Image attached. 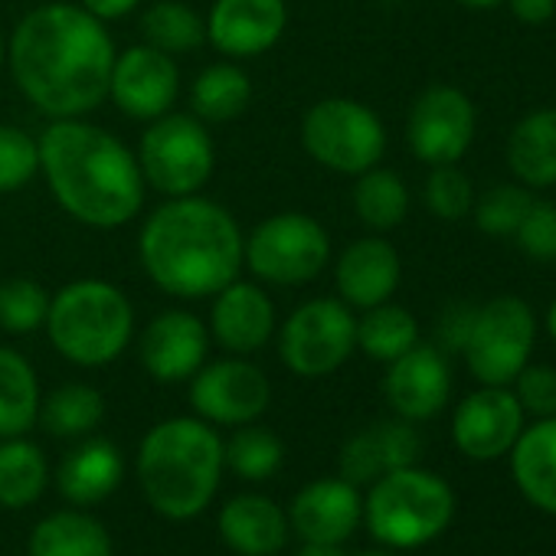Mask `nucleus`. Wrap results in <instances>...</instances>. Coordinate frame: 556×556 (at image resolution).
Wrapping results in <instances>:
<instances>
[{
  "mask_svg": "<svg viewBox=\"0 0 556 556\" xmlns=\"http://www.w3.org/2000/svg\"><path fill=\"white\" fill-rule=\"evenodd\" d=\"M141 4V0H83V11H89L96 21H122V17H128L135 8Z\"/></svg>",
  "mask_w": 556,
  "mask_h": 556,
  "instance_id": "44",
  "label": "nucleus"
},
{
  "mask_svg": "<svg viewBox=\"0 0 556 556\" xmlns=\"http://www.w3.org/2000/svg\"><path fill=\"white\" fill-rule=\"evenodd\" d=\"M406 138H409L413 154L422 164L429 167L455 164L471 148V138H475L471 99L455 86L426 89L409 112Z\"/></svg>",
  "mask_w": 556,
  "mask_h": 556,
  "instance_id": "12",
  "label": "nucleus"
},
{
  "mask_svg": "<svg viewBox=\"0 0 556 556\" xmlns=\"http://www.w3.org/2000/svg\"><path fill=\"white\" fill-rule=\"evenodd\" d=\"M514 239L520 249L536 258V262H553L556 258V203L549 200H530Z\"/></svg>",
  "mask_w": 556,
  "mask_h": 556,
  "instance_id": "40",
  "label": "nucleus"
},
{
  "mask_svg": "<svg viewBox=\"0 0 556 556\" xmlns=\"http://www.w3.org/2000/svg\"><path fill=\"white\" fill-rule=\"evenodd\" d=\"M210 331L216 344L229 354H255L275 334V305L271 299L252 282H232L213 295Z\"/></svg>",
  "mask_w": 556,
  "mask_h": 556,
  "instance_id": "20",
  "label": "nucleus"
},
{
  "mask_svg": "<svg viewBox=\"0 0 556 556\" xmlns=\"http://www.w3.org/2000/svg\"><path fill=\"white\" fill-rule=\"evenodd\" d=\"M357 351V318L341 299H312L278 331V357L299 377H328Z\"/></svg>",
  "mask_w": 556,
  "mask_h": 556,
  "instance_id": "10",
  "label": "nucleus"
},
{
  "mask_svg": "<svg viewBox=\"0 0 556 556\" xmlns=\"http://www.w3.org/2000/svg\"><path fill=\"white\" fill-rule=\"evenodd\" d=\"M419 435L409 422H380L357 432L341 452V471L351 484L377 481L387 471L406 468L419 458Z\"/></svg>",
  "mask_w": 556,
  "mask_h": 556,
  "instance_id": "22",
  "label": "nucleus"
},
{
  "mask_svg": "<svg viewBox=\"0 0 556 556\" xmlns=\"http://www.w3.org/2000/svg\"><path fill=\"white\" fill-rule=\"evenodd\" d=\"M546 331H549V338L556 341V302H553L549 312H546Z\"/></svg>",
  "mask_w": 556,
  "mask_h": 556,
  "instance_id": "47",
  "label": "nucleus"
},
{
  "mask_svg": "<svg viewBox=\"0 0 556 556\" xmlns=\"http://www.w3.org/2000/svg\"><path fill=\"white\" fill-rule=\"evenodd\" d=\"M141 34L148 47L167 56H177V53H190L203 47L206 24L197 17V11L180 4V0H157L141 17Z\"/></svg>",
  "mask_w": 556,
  "mask_h": 556,
  "instance_id": "34",
  "label": "nucleus"
},
{
  "mask_svg": "<svg viewBox=\"0 0 556 556\" xmlns=\"http://www.w3.org/2000/svg\"><path fill=\"white\" fill-rule=\"evenodd\" d=\"M252 102V83L236 63H213L206 66L190 89V105L200 122H232Z\"/></svg>",
  "mask_w": 556,
  "mask_h": 556,
  "instance_id": "29",
  "label": "nucleus"
},
{
  "mask_svg": "<svg viewBox=\"0 0 556 556\" xmlns=\"http://www.w3.org/2000/svg\"><path fill=\"white\" fill-rule=\"evenodd\" d=\"M180 96V70L174 56L141 43L115 56L109 99L135 122H154L174 109Z\"/></svg>",
  "mask_w": 556,
  "mask_h": 556,
  "instance_id": "14",
  "label": "nucleus"
},
{
  "mask_svg": "<svg viewBox=\"0 0 556 556\" xmlns=\"http://www.w3.org/2000/svg\"><path fill=\"white\" fill-rule=\"evenodd\" d=\"M504 4L520 24H530V27L546 24L556 14V0H504Z\"/></svg>",
  "mask_w": 556,
  "mask_h": 556,
  "instance_id": "43",
  "label": "nucleus"
},
{
  "mask_svg": "<svg viewBox=\"0 0 556 556\" xmlns=\"http://www.w3.org/2000/svg\"><path fill=\"white\" fill-rule=\"evenodd\" d=\"M302 144L321 167L334 174H364L387 151V128L374 109L357 99H321L302 122Z\"/></svg>",
  "mask_w": 556,
  "mask_h": 556,
  "instance_id": "9",
  "label": "nucleus"
},
{
  "mask_svg": "<svg viewBox=\"0 0 556 556\" xmlns=\"http://www.w3.org/2000/svg\"><path fill=\"white\" fill-rule=\"evenodd\" d=\"M242 242L245 236L226 206L190 193L170 197L144 219L138 255L161 292L200 302L239 278Z\"/></svg>",
  "mask_w": 556,
  "mask_h": 556,
  "instance_id": "2",
  "label": "nucleus"
},
{
  "mask_svg": "<svg viewBox=\"0 0 556 556\" xmlns=\"http://www.w3.org/2000/svg\"><path fill=\"white\" fill-rule=\"evenodd\" d=\"M141 364L161 383L190 380L210 351V328L190 312H164L141 334Z\"/></svg>",
  "mask_w": 556,
  "mask_h": 556,
  "instance_id": "17",
  "label": "nucleus"
},
{
  "mask_svg": "<svg viewBox=\"0 0 556 556\" xmlns=\"http://www.w3.org/2000/svg\"><path fill=\"white\" fill-rule=\"evenodd\" d=\"M216 151L206 125L197 115L167 112L141 135L138 167L148 187L164 197H190L213 177Z\"/></svg>",
  "mask_w": 556,
  "mask_h": 556,
  "instance_id": "8",
  "label": "nucleus"
},
{
  "mask_svg": "<svg viewBox=\"0 0 556 556\" xmlns=\"http://www.w3.org/2000/svg\"><path fill=\"white\" fill-rule=\"evenodd\" d=\"M400 278H403L400 252L380 236L351 242L338 255V265H334V282H338L341 302L364 308V312L390 302L393 292L400 289Z\"/></svg>",
  "mask_w": 556,
  "mask_h": 556,
  "instance_id": "19",
  "label": "nucleus"
},
{
  "mask_svg": "<svg viewBox=\"0 0 556 556\" xmlns=\"http://www.w3.org/2000/svg\"><path fill=\"white\" fill-rule=\"evenodd\" d=\"M286 0H216L206 17V40L232 60H252L286 34Z\"/></svg>",
  "mask_w": 556,
  "mask_h": 556,
  "instance_id": "16",
  "label": "nucleus"
},
{
  "mask_svg": "<svg viewBox=\"0 0 556 556\" xmlns=\"http://www.w3.org/2000/svg\"><path fill=\"white\" fill-rule=\"evenodd\" d=\"M242 262L268 286H308L331 262V236L308 213H275L245 236Z\"/></svg>",
  "mask_w": 556,
  "mask_h": 556,
  "instance_id": "7",
  "label": "nucleus"
},
{
  "mask_svg": "<svg viewBox=\"0 0 556 556\" xmlns=\"http://www.w3.org/2000/svg\"><path fill=\"white\" fill-rule=\"evenodd\" d=\"M533 338H536V321L530 305L514 295H501L475 312L462 351L468 370L484 387H507L530 364Z\"/></svg>",
  "mask_w": 556,
  "mask_h": 556,
  "instance_id": "11",
  "label": "nucleus"
},
{
  "mask_svg": "<svg viewBox=\"0 0 556 556\" xmlns=\"http://www.w3.org/2000/svg\"><path fill=\"white\" fill-rule=\"evenodd\" d=\"M458 4H465V8H471V11H491V8L504 4V0H458Z\"/></svg>",
  "mask_w": 556,
  "mask_h": 556,
  "instance_id": "46",
  "label": "nucleus"
},
{
  "mask_svg": "<svg viewBox=\"0 0 556 556\" xmlns=\"http://www.w3.org/2000/svg\"><path fill=\"white\" fill-rule=\"evenodd\" d=\"M268 400H271L268 377L242 357L203 364L190 383V403L203 422H219V426L255 422L268 409Z\"/></svg>",
  "mask_w": 556,
  "mask_h": 556,
  "instance_id": "13",
  "label": "nucleus"
},
{
  "mask_svg": "<svg viewBox=\"0 0 556 556\" xmlns=\"http://www.w3.org/2000/svg\"><path fill=\"white\" fill-rule=\"evenodd\" d=\"M530 206V193L523 187L514 184H497L494 190H488L481 200H475L471 213L481 232L488 236H514L523 213Z\"/></svg>",
  "mask_w": 556,
  "mask_h": 556,
  "instance_id": "38",
  "label": "nucleus"
},
{
  "mask_svg": "<svg viewBox=\"0 0 556 556\" xmlns=\"http://www.w3.org/2000/svg\"><path fill=\"white\" fill-rule=\"evenodd\" d=\"M514 481L523 497L556 514V416H546L523 429L514 442Z\"/></svg>",
  "mask_w": 556,
  "mask_h": 556,
  "instance_id": "24",
  "label": "nucleus"
},
{
  "mask_svg": "<svg viewBox=\"0 0 556 556\" xmlns=\"http://www.w3.org/2000/svg\"><path fill=\"white\" fill-rule=\"evenodd\" d=\"M455 510L452 488L416 465L387 471L370 488V497L364 504L367 527L377 540L396 549H413L429 540H435Z\"/></svg>",
  "mask_w": 556,
  "mask_h": 556,
  "instance_id": "6",
  "label": "nucleus"
},
{
  "mask_svg": "<svg viewBox=\"0 0 556 556\" xmlns=\"http://www.w3.org/2000/svg\"><path fill=\"white\" fill-rule=\"evenodd\" d=\"M383 393L406 422L432 419L452 393V374L445 357L429 344L409 348L403 357L390 361Z\"/></svg>",
  "mask_w": 556,
  "mask_h": 556,
  "instance_id": "18",
  "label": "nucleus"
},
{
  "mask_svg": "<svg viewBox=\"0 0 556 556\" xmlns=\"http://www.w3.org/2000/svg\"><path fill=\"white\" fill-rule=\"evenodd\" d=\"M364 504L357 484L348 478H321L299 491L292 504V523L305 543H341L361 523Z\"/></svg>",
  "mask_w": 556,
  "mask_h": 556,
  "instance_id": "21",
  "label": "nucleus"
},
{
  "mask_svg": "<svg viewBox=\"0 0 556 556\" xmlns=\"http://www.w3.org/2000/svg\"><path fill=\"white\" fill-rule=\"evenodd\" d=\"M4 56H8V53H4V40H0V66H4Z\"/></svg>",
  "mask_w": 556,
  "mask_h": 556,
  "instance_id": "48",
  "label": "nucleus"
},
{
  "mask_svg": "<svg viewBox=\"0 0 556 556\" xmlns=\"http://www.w3.org/2000/svg\"><path fill=\"white\" fill-rule=\"evenodd\" d=\"M219 533L242 556H271L289 540V517L262 494H239L219 514Z\"/></svg>",
  "mask_w": 556,
  "mask_h": 556,
  "instance_id": "23",
  "label": "nucleus"
},
{
  "mask_svg": "<svg viewBox=\"0 0 556 556\" xmlns=\"http://www.w3.org/2000/svg\"><path fill=\"white\" fill-rule=\"evenodd\" d=\"M426 206L432 216L439 219H462L471 213L475 206V187L471 180L455 167V164H442V167H432L429 180H426Z\"/></svg>",
  "mask_w": 556,
  "mask_h": 556,
  "instance_id": "39",
  "label": "nucleus"
},
{
  "mask_svg": "<svg viewBox=\"0 0 556 556\" xmlns=\"http://www.w3.org/2000/svg\"><path fill=\"white\" fill-rule=\"evenodd\" d=\"M105 416V400L96 387L86 383H66L53 390L47 400H40V422L50 435L76 439L92 432Z\"/></svg>",
  "mask_w": 556,
  "mask_h": 556,
  "instance_id": "32",
  "label": "nucleus"
},
{
  "mask_svg": "<svg viewBox=\"0 0 556 556\" xmlns=\"http://www.w3.org/2000/svg\"><path fill=\"white\" fill-rule=\"evenodd\" d=\"M416 344H419V325L400 305L383 302L377 308H367V315L357 321V348L374 361L390 364Z\"/></svg>",
  "mask_w": 556,
  "mask_h": 556,
  "instance_id": "33",
  "label": "nucleus"
},
{
  "mask_svg": "<svg viewBox=\"0 0 556 556\" xmlns=\"http://www.w3.org/2000/svg\"><path fill=\"white\" fill-rule=\"evenodd\" d=\"M43 328L70 364L105 367L131 344L135 308L118 286L102 278H79L50 299Z\"/></svg>",
  "mask_w": 556,
  "mask_h": 556,
  "instance_id": "5",
  "label": "nucleus"
},
{
  "mask_svg": "<svg viewBox=\"0 0 556 556\" xmlns=\"http://www.w3.org/2000/svg\"><path fill=\"white\" fill-rule=\"evenodd\" d=\"M514 396L523 413H533L536 419L556 416V370L546 364H527L514 377Z\"/></svg>",
  "mask_w": 556,
  "mask_h": 556,
  "instance_id": "41",
  "label": "nucleus"
},
{
  "mask_svg": "<svg viewBox=\"0 0 556 556\" xmlns=\"http://www.w3.org/2000/svg\"><path fill=\"white\" fill-rule=\"evenodd\" d=\"M523 432V409L507 387H484L462 400L452 419V439L475 462L501 458Z\"/></svg>",
  "mask_w": 556,
  "mask_h": 556,
  "instance_id": "15",
  "label": "nucleus"
},
{
  "mask_svg": "<svg viewBox=\"0 0 556 556\" xmlns=\"http://www.w3.org/2000/svg\"><path fill=\"white\" fill-rule=\"evenodd\" d=\"M475 312H478V308H471V305H452V308L442 315L439 334H442L445 348H455V351L465 348L468 331H471V321H475Z\"/></svg>",
  "mask_w": 556,
  "mask_h": 556,
  "instance_id": "42",
  "label": "nucleus"
},
{
  "mask_svg": "<svg viewBox=\"0 0 556 556\" xmlns=\"http://www.w3.org/2000/svg\"><path fill=\"white\" fill-rule=\"evenodd\" d=\"M122 475H125L122 452L105 439H92L66 455L60 468V488L76 504H96L105 501L122 484Z\"/></svg>",
  "mask_w": 556,
  "mask_h": 556,
  "instance_id": "26",
  "label": "nucleus"
},
{
  "mask_svg": "<svg viewBox=\"0 0 556 556\" xmlns=\"http://www.w3.org/2000/svg\"><path fill=\"white\" fill-rule=\"evenodd\" d=\"M282 458H286V448L278 442V435L271 429L249 426V422L223 445V465L249 481L271 478L282 468Z\"/></svg>",
  "mask_w": 556,
  "mask_h": 556,
  "instance_id": "35",
  "label": "nucleus"
},
{
  "mask_svg": "<svg viewBox=\"0 0 556 556\" xmlns=\"http://www.w3.org/2000/svg\"><path fill=\"white\" fill-rule=\"evenodd\" d=\"M50 292L34 278H8L0 282V328L11 334H34L47 325Z\"/></svg>",
  "mask_w": 556,
  "mask_h": 556,
  "instance_id": "36",
  "label": "nucleus"
},
{
  "mask_svg": "<svg viewBox=\"0 0 556 556\" xmlns=\"http://www.w3.org/2000/svg\"><path fill=\"white\" fill-rule=\"evenodd\" d=\"M354 210L370 229H393L406 219L409 213V190L396 170L387 167H370L357 174L354 187Z\"/></svg>",
  "mask_w": 556,
  "mask_h": 556,
  "instance_id": "31",
  "label": "nucleus"
},
{
  "mask_svg": "<svg viewBox=\"0 0 556 556\" xmlns=\"http://www.w3.org/2000/svg\"><path fill=\"white\" fill-rule=\"evenodd\" d=\"M50 481L47 455L27 439H0V504L27 507Z\"/></svg>",
  "mask_w": 556,
  "mask_h": 556,
  "instance_id": "30",
  "label": "nucleus"
},
{
  "mask_svg": "<svg viewBox=\"0 0 556 556\" xmlns=\"http://www.w3.org/2000/svg\"><path fill=\"white\" fill-rule=\"evenodd\" d=\"M115 43L102 21L79 4L30 11L8 47L21 92L53 118H83L109 99Z\"/></svg>",
  "mask_w": 556,
  "mask_h": 556,
  "instance_id": "1",
  "label": "nucleus"
},
{
  "mask_svg": "<svg viewBox=\"0 0 556 556\" xmlns=\"http://www.w3.org/2000/svg\"><path fill=\"white\" fill-rule=\"evenodd\" d=\"M357 556H387V553H357Z\"/></svg>",
  "mask_w": 556,
  "mask_h": 556,
  "instance_id": "49",
  "label": "nucleus"
},
{
  "mask_svg": "<svg viewBox=\"0 0 556 556\" xmlns=\"http://www.w3.org/2000/svg\"><path fill=\"white\" fill-rule=\"evenodd\" d=\"M40 170L56 203L92 229H118L144 206L138 157L105 128L56 118L40 135Z\"/></svg>",
  "mask_w": 556,
  "mask_h": 556,
  "instance_id": "3",
  "label": "nucleus"
},
{
  "mask_svg": "<svg viewBox=\"0 0 556 556\" xmlns=\"http://www.w3.org/2000/svg\"><path fill=\"white\" fill-rule=\"evenodd\" d=\"M40 174V144L17 125H0V193H17Z\"/></svg>",
  "mask_w": 556,
  "mask_h": 556,
  "instance_id": "37",
  "label": "nucleus"
},
{
  "mask_svg": "<svg viewBox=\"0 0 556 556\" xmlns=\"http://www.w3.org/2000/svg\"><path fill=\"white\" fill-rule=\"evenodd\" d=\"M507 164L527 187L556 184V109H536L514 125L507 138Z\"/></svg>",
  "mask_w": 556,
  "mask_h": 556,
  "instance_id": "25",
  "label": "nucleus"
},
{
  "mask_svg": "<svg viewBox=\"0 0 556 556\" xmlns=\"http://www.w3.org/2000/svg\"><path fill=\"white\" fill-rule=\"evenodd\" d=\"M223 471V442L203 419L154 426L138 452V478L151 507L170 520L206 510Z\"/></svg>",
  "mask_w": 556,
  "mask_h": 556,
  "instance_id": "4",
  "label": "nucleus"
},
{
  "mask_svg": "<svg viewBox=\"0 0 556 556\" xmlns=\"http://www.w3.org/2000/svg\"><path fill=\"white\" fill-rule=\"evenodd\" d=\"M40 416V383L30 361L0 348V439H17L34 429Z\"/></svg>",
  "mask_w": 556,
  "mask_h": 556,
  "instance_id": "27",
  "label": "nucleus"
},
{
  "mask_svg": "<svg viewBox=\"0 0 556 556\" xmlns=\"http://www.w3.org/2000/svg\"><path fill=\"white\" fill-rule=\"evenodd\" d=\"M299 556H344L338 543H305Z\"/></svg>",
  "mask_w": 556,
  "mask_h": 556,
  "instance_id": "45",
  "label": "nucleus"
},
{
  "mask_svg": "<svg viewBox=\"0 0 556 556\" xmlns=\"http://www.w3.org/2000/svg\"><path fill=\"white\" fill-rule=\"evenodd\" d=\"M30 556H112V536L99 520L63 510L37 523Z\"/></svg>",
  "mask_w": 556,
  "mask_h": 556,
  "instance_id": "28",
  "label": "nucleus"
}]
</instances>
